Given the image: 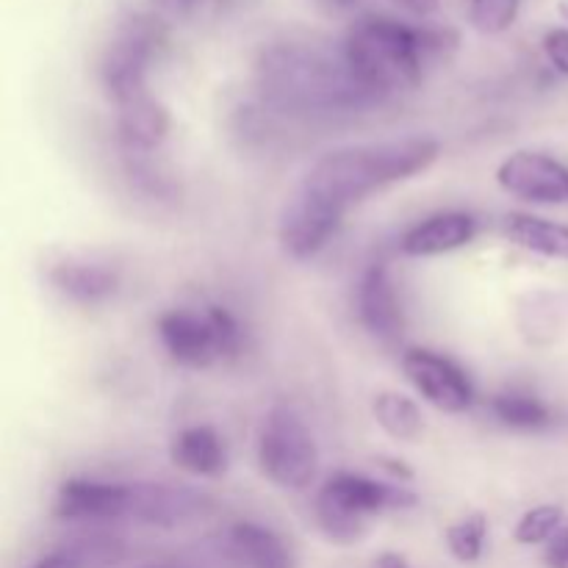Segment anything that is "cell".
<instances>
[{
    "label": "cell",
    "mask_w": 568,
    "mask_h": 568,
    "mask_svg": "<svg viewBox=\"0 0 568 568\" xmlns=\"http://www.w3.org/2000/svg\"><path fill=\"white\" fill-rule=\"evenodd\" d=\"M397 3H403L410 14L427 17L438 9V3H442V0H397Z\"/></svg>",
    "instance_id": "30"
},
{
    "label": "cell",
    "mask_w": 568,
    "mask_h": 568,
    "mask_svg": "<svg viewBox=\"0 0 568 568\" xmlns=\"http://www.w3.org/2000/svg\"><path fill=\"white\" fill-rule=\"evenodd\" d=\"M355 305H358V320L364 331L377 342H397L405 331V314L399 305L397 286L383 261L366 266L364 275L358 281V294H355Z\"/></svg>",
    "instance_id": "13"
},
{
    "label": "cell",
    "mask_w": 568,
    "mask_h": 568,
    "mask_svg": "<svg viewBox=\"0 0 568 568\" xmlns=\"http://www.w3.org/2000/svg\"><path fill=\"white\" fill-rule=\"evenodd\" d=\"M544 566L547 568H568V530H560L544 552Z\"/></svg>",
    "instance_id": "28"
},
{
    "label": "cell",
    "mask_w": 568,
    "mask_h": 568,
    "mask_svg": "<svg viewBox=\"0 0 568 568\" xmlns=\"http://www.w3.org/2000/svg\"><path fill=\"white\" fill-rule=\"evenodd\" d=\"M116 136L125 155H153L170 136V111L144 92L116 105Z\"/></svg>",
    "instance_id": "14"
},
{
    "label": "cell",
    "mask_w": 568,
    "mask_h": 568,
    "mask_svg": "<svg viewBox=\"0 0 568 568\" xmlns=\"http://www.w3.org/2000/svg\"><path fill=\"white\" fill-rule=\"evenodd\" d=\"M503 231L516 247L527 250V253L552 261H568V225L532 214H508Z\"/></svg>",
    "instance_id": "19"
},
{
    "label": "cell",
    "mask_w": 568,
    "mask_h": 568,
    "mask_svg": "<svg viewBox=\"0 0 568 568\" xmlns=\"http://www.w3.org/2000/svg\"><path fill=\"white\" fill-rule=\"evenodd\" d=\"M358 3L361 0H316V6L327 14H349L353 9H358Z\"/></svg>",
    "instance_id": "29"
},
{
    "label": "cell",
    "mask_w": 568,
    "mask_h": 568,
    "mask_svg": "<svg viewBox=\"0 0 568 568\" xmlns=\"http://www.w3.org/2000/svg\"><path fill=\"white\" fill-rule=\"evenodd\" d=\"M403 372L416 394L444 414H464L475 403V388L466 372L433 349H408L403 355Z\"/></svg>",
    "instance_id": "9"
},
{
    "label": "cell",
    "mask_w": 568,
    "mask_h": 568,
    "mask_svg": "<svg viewBox=\"0 0 568 568\" xmlns=\"http://www.w3.org/2000/svg\"><path fill=\"white\" fill-rule=\"evenodd\" d=\"M342 222V211H336L325 200L314 197L303 186H297L288 194L286 203H283L281 220H277V242H281L283 253L288 258H314L336 236Z\"/></svg>",
    "instance_id": "8"
},
{
    "label": "cell",
    "mask_w": 568,
    "mask_h": 568,
    "mask_svg": "<svg viewBox=\"0 0 568 568\" xmlns=\"http://www.w3.org/2000/svg\"><path fill=\"white\" fill-rule=\"evenodd\" d=\"M255 87L270 109L292 116H325L381 103L361 87L342 50L331 53L308 42H275L261 50Z\"/></svg>",
    "instance_id": "1"
},
{
    "label": "cell",
    "mask_w": 568,
    "mask_h": 568,
    "mask_svg": "<svg viewBox=\"0 0 568 568\" xmlns=\"http://www.w3.org/2000/svg\"><path fill=\"white\" fill-rule=\"evenodd\" d=\"M438 155H442V144L430 136L347 144V148H336L316 159L297 186L347 214L353 205L372 197L381 189L410 181L430 170Z\"/></svg>",
    "instance_id": "2"
},
{
    "label": "cell",
    "mask_w": 568,
    "mask_h": 568,
    "mask_svg": "<svg viewBox=\"0 0 568 568\" xmlns=\"http://www.w3.org/2000/svg\"><path fill=\"white\" fill-rule=\"evenodd\" d=\"M233 0H155L161 14L166 20H178V22H203V20H214L216 14L231 6Z\"/></svg>",
    "instance_id": "26"
},
{
    "label": "cell",
    "mask_w": 568,
    "mask_h": 568,
    "mask_svg": "<svg viewBox=\"0 0 568 568\" xmlns=\"http://www.w3.org/2000/svg\"><path fill=\"white\" fill-rule=\"evenodd\" d=\"M131 483L70 477L59 486L53 514L61 521H116L131 510Z\"/></svg>",
    "instance_id": "12"
},
{
    "label": "cell",
    "mask_w": 568,
    "mask_h": 568,
    "mask_svg": "<svg viewBox=\"0 0 568 568\" xmlns=\"http://www.w3.org/2000/svg\"><path fill=\"white\" fill-rule=\"evenodd\" d=\"M170 460L192 477H220L227 469V449L211 425L183 427L170 442Z\"/></svg>",
    "instance_id": "18"
},
{
    "label": "cell",
    "mask_w": 568,
    "mask_h": 568,
    "mask_svg": "<svg viewBox=\"0 0 568 568\" xmlns=\"http://www.w3.org/2000/svg\"><path fill=\"white\" fill-rule=\"evenodd\" d=\"M544 53L555 70L568 75V28H549L544 33Z\"/></svg>",
    "instance_id": "27"
},
{
    "label": "cell",
    "mask_w": 568,
    "mask_h": 568,
    "mask_svg": "<svg viewBox=\"0 0 568 568\" xmlns=\"http://www.w3.org/2000/svg\"><path fill=\"white\" fill-rule=\"evenodd\" d=\"M488 538V519L483 514H469L447 527V547L460 564H477L483 558Z\"/></svg>",
    "instance_id": "23"
},
{
    "label": "cell",
    "mask_w": 568,
    "mask_h": 568,
    "mask_svg": "<svg viewBox=\"0 0 568 568\" xmlns=\"http://www.w3.org/2000/svg\"><path fill=\"white\" fill-rule=\"evenodd\" d=\"M142 568H186V566H178V564H150V566H142Z\"/></svg>",
    "instance_id": "32"
},
{
    "label": "cell",
    "mask_w": 568,
    "mask_h": 568,
    "mask_svg": "<svg viewBox=\"0 0 568 568\" xmlns=\"http://www.w3.org/2000/svg\"><path fill=\"white\" fill-rule=\"evenodd\" d=\"M521 0H469V20L480 33L497 37L519 20Z\"/></svg>",
    "instance_id": "25"
},
{
    "label": "cell",
    "mask_w": 568,
    "mask_h": 568,
    "mask_svg": "<svg viewBox=\"0 0 568 568\" xmlns=\"http://www.w3.org/2000/svg\"><path fill=\"white\" fill-rule=\"evenodd\" d=\"M491 410L505 427L514 430H538L549 425V408L530 394H497L491 399Z\"/></svg>",
    "instance_id": "22"
},
{
    "label": "cell",
    "mask_w": 568,
    "mask_h": 568,
    "mask_svg": "<svg viewBox=\"0 0 568 568\" xmlns=\"http://www.w3.org/2000/svg\"><path fill=\"white\" fill-rule=\"evenodd\" d=\"M131 510L128 519L139 525L161 527V530H175V527L192 525L211 514V499L203 491L170 483H131Z\"/></svg>",
    "instance_id": "11"
},
{
    "label": "cell",
    "mask_w": 568,
    "mask_h": 568,
    "mask_svg": "<svg viewBox=\"0 0 568 568\" xmlns=\"http://www.w3.org/2000/svg\"><path fill=\"white\" fill-rule=\"evenodd\" d=\"M560 11H564V17H566V20H568V3L560 6Z\"/></svg>",
    "instance_id": "33"
},
{
    "label": "cell",
    "mask_w": 568,
    "mask_h": 568,
    "mask_svg": "<svg viewBox=\"0 0 568 568\" xmlns=\"http://www.w3.org/2000/svg\"><path fill=\"white\" fill-rule=\"evenodd\" d=\"M372 416L381 425V430L392 436L394 442L414 444L425 433V416H422L419 405L405 397V394L381 392L372 403Z\"/></svg>",
    "instance_id": "21"
},
{
    "label": "cell",
    "mask_w": 568,
    "mask_h": 568,
    "mask_svg": "<svg viewBox=\"0 0 568 568\" xmlns=\"http://www.w3.org/2000/svg\"><path fill=\"white\" fill-rule=\"evenodd\" d=\"M155 331L166 355L186 369H209L242 353V325L222 305H209L203 314L166 311L159 316Z\"/></svg>",
    "instance_id": "5"
},
{
    "label": "cell",
    "mask_w": 568,
    "mask_h": 568,
    "mask_svg": "<svg viewBox=\"0 0 568 568\" xmlns=\"http://www.w3.org/2000/svg\"><path fill=\"white\" fill-rule=\"evenodd\" d=\"M377 568H408V564H405V558H399V555L388 552V555H383Z\"/></svg>",
    "instance_id": "31"
},
{
    "label": "cell",
    "mask_w": 568,
    "mask_h": 568,
    "mask_svg": "<svg viewBox=\"0 0 568 568\" xmlns=\"http://www.w3.org/2000/svg\"><path fill=\"white\" fill-rule=\"evenodd\" d=\"M125 558V547L116 538L94 536L44 555L31 568H114Z\"/></svg>",
    "instance_id": "20"
},
{
    "label": "cell",
    "mask_w": 568,
    "mask_h": 568,
    "mask_svg": "<svg viewBox=\"0 0 568 568\" xmlns=\"http://www.w3.org/2000/svg\"><path fill=\"white\" fill-rule=\"evenodd\" d=\"M419 503L403 480L338 471L327 477L316 494V521L322 532L336 544H355L366 536V527L386 510H408Z\"/></svg>",
    "instance_id": "4"
},
{
    "label": "cell",
    "mask_w": 568,
    "mask_h": 568,
    "mask_svg": "<svg viewBox=\"0 0 568 568\" xmlns=\"http://www.w3.org/2000/svg\"><path fill=\"white\" fill-rule=\"evenodd\" d=\"M48 277L61 297L78 305L109 303L120 292V272L114 266L98 264V261H59V264L50 266Z\"/></svg>",
    "instance_id": "16"
},
{
    "label": "cell",
    "mask_w": 568,
    "mask_h": 568,
    "mask_svg": "<svg viewBox=\"0 0 568 568\" xmlns=\"http://www.w3.org/2000/svg\"><path fill=\"white\" fill-rule=\"evenodd\" d=\"M458 44L449 28H425L392 17H361L353 22L342 53L361 87L377 100L416 89L427 64Z\"/></svg>",
    "instance_id": "3"
},
{
    "label": "cell",
    "mask_w": 568,
    "mask_h": 568,
    "mask_svg": "<svg viewBox=\"0 0 568 568\" xmlns=\"http://www.w3.org/2000/svg\"><path fill=\"white\" fill-rule=\"evenodd\" d=\"M164 48V22L159 17H128L111 37L100 59V83L116 105L150 92L148 75Z\"/></svg>",
    "instance_id": "7"
},
{
    "label": "cell",
    "mask_w": 568,
    "mask_h": 568,
    "mask_svg": "<svg viewBox=\"0 0 568 568\" xmlns=\"http://www.w3.org/2000/svg\"><path fill=\"white\" fill-rule=\"evenodd\" d=\"M497 183L503 192L536 205L568 203V166L536 150H516L497 166Z\"/></svg>",
    "instance_id": "10"
},
{
    "label": "cell",
    "mask_w": 568,
    "mask_h": 568,
    "mask_svg": "<svg viewBox=\"0 0 568 568\" xmlns=\"http://www.w3.org/2000/svg\"><path fill=\"white\" fill-rule=\"evenodd\" d=\"M258 466L270 483L286 491H303L320 471V447L292 405H275L258 433Z\"/></svg>",
    "instance_id": "6"
},
{
    "label": "cell",
    "mask_w": 568,
    "mask_h": 568,
    "mask_svg": "<svg viewBox=\"0 0 568 568\" xmlns=\"http://www.w3.org/2000/svg\"><path fill=\"white\" fill-rule=\"evenodd\" d=\"M564 508L560 505H538V508L527 510L516 525L514 538L521 547H538V544H549L564 527Z\"/></svg>",
    "instance_id": "24"
},
{
    "label": "cell",
    "mask_w": 568,
    "mask_h": 568,
    "mask_svg": "<svg viewBox=\"0 0 568 568\" xmlns=\"http://www.w3.org/2000/svg\"><path fill=\"white\" fill-rule=\"evenodd\" d=\"M477 236V220L466 211H442L403 233L399 250L410 258H433L466 247Z\"/></svg>",
    "instance_id": "15"
},
{
    "label": "cell",
    "mask_w": 568,
    "mask_h": 568,
    "mask_svg": "<svg viewBox=\"0 0 568 568\" xmlns=\"http://www.w3.org/2000/svg\"><path fill=\"white\" fill-rule=\"evenodd\" d=\"M225 552L239 568H294L286 541L258 521H236L227 527Z\"/></svg>",
    "instance_id": "17"
}]
</instances>
